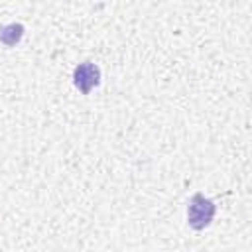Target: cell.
<instances>
[{"mask_svg": "<svg viewBox=\"0 0 252 252\" xmlns=\"http://www.w3.org/2000/svg\"><path fill=\"white\" fill-rule=\"evenodd\" d=\"M215 203L211 199H207L205 195L201 193H195L189 201V207H187V222L191 228L195 230H203L211 224L213 217H215Z\"/></svg>", "mask_w": 252, "mask_h": 252, "instance_id": "cell-1", "label": "cell"}, {"mask_svg": "<svg viewBox=\"0 0 252 252\" xmlns=\"http://www.w3.org/2000/svg\"><path fill=\"white\" fill-rule=\"evenodd\" d=\"M73 83L83 94H89L100 83V69L91 61H83L73 71Z\"/></svg>", "mask_w": 252, "mask_h": 252, "instance_id": "cell-2", "label": "cell"}, {"mask_svg": "<svg viewBox=\"0 0 252 252\" xmlns=\"http://www.w3.org/2000/svg\"><path fill=\"white\" fill-rule=\"evenodd\" d=\"M24 35V26L22 24H8L4 28H0V41L8 47L16 45Z\"/></svg>", "mask_w": 252, "mask_h": 252, "instance_id": "cell-3", "label": "cell"}]
</instances>
